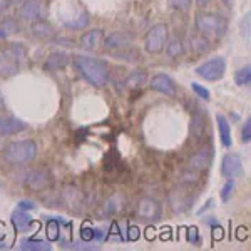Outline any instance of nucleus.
Returning <instances> with one entry per match:
<instances>
[{
    "label": "nucleus",
    "mask_w": 251,
    "mask_h": 251,
    "mask_svg": "<svg viewBox=\"0 0 251 251\" xmlns=\"http://www.w3.org/2000/svg\"><path fill=\"white\" fill-rule=\"evenodd\" d=\"M74 67L77 72L94 87H104L109 82V66L102 59L87 57V55H77L74 59Z\"/></svg>",
    "instance_id": "1"
},
{
    "label": "nucleus",
    "mask_w": 251,
    "mask_h": 251,
    "mask_svg": "<svg viewBox=\"0 0 251 251\" xmlns=\"http://www.w3.org/2000/svg\"><path fill=\"white\" fill-rule=\"evenodd\" d=\"M27 50L22 44L14 42L0 49V77L7 79L20 71V64L25 60Z\"/></svg>",
    "instance_id": "2"
},
{
    "label": "nucleus",
    "mask_w": 251,
    "mask_h": 251,
    "mask_svg": "<svg viewBox=\"0 0 251 251\" xmlns=\"http://www.w3.org/2000/svg\"><path fill=\"white\" fill-rule=\"evenodd\" d=\"M194 27L201 35L221 39L228 34V20L220 14H211V12H198L194 17Z\"/></svg>",
    "instance_id": "3"
},
{
    "label": "nucleus",
    "mask_w": 251,
    "mask_h": 251,
    "mask_svg": "<svg viewBox=\"0 0 251 251\" xmlns=\"http://www.w3.org/2000/svg\"><path fill=\"white\" fill-rule=\"evenodd\" d=\"M37 157V144L30 139L14 141L3 149V159L10 164H29Z\"/></svg>",
    "instance_id": "4"
},
{
    "label": "nucleus",
    "mask_w": 251,
    "mask_h": 251,
    "mask_svg": "<svg viewBox=\"0 0 251 251\" xmlns=\"http://www.w3.org/2000/svg\"><path fill=\"white\" fill-rule=\"evenodd\" d=\"M168 25L163 22L154 24V25L149 29V32L146 34L144 39V49L148 54H161L164 50V46L168 42Z\"/></svg>",
    "instance_id": "5"
},
{
    "label": "nucleus",
    "mask_w": 251,
    "mask_h": 251,
    "mask_svg": "<svg viewBox=\"0 0 251 251\" xmlns=\"http://www.w3.org/2000/svg\"><path fill=\"white\" fill-rule=\"evenodd\" d=\"M194 72H196L200 77H203L204 80H209V82L220 80L225 77V74H226V60L218 55V57H213L203 62L201 66H198Z\"/></svg>",
    "instance_id": "6"
},
{
    "label": "nucleus",
    "mask_w": 251,
    "mask_h": 251,
    "mask_svg": "<svg viewBox=\"0 0 251 251\" xmlns=\"http://www.w3.org/2000/svg\"><path fill=\"white\" fill-rule=\"evenodd\" d=\"M15 15H17V19L22 20V22L32 24V22H37V20L44 19L46 9H44L42 0H24L22 3H19Z\"/></svg>",
    "instance_id": "7"
},
{
    "label": "nucleus",
    "mask_w": 251,
    "mask_h": 251,
    "mask_svg": "<svg viewBox=\"0 0 251 251\" xmlns=\"http://www.w3.org/2000/svg\"><path fill=\"white\" fill-rule=\"evenodd\" d=\"M136 214L141 221L157 223L163 216V206L159 204V201L152 200V198H143L136 206Z\"/></svg>",
    "instance_id": "8"
},
{
    "label": "nucleus",
    "mask_w": 251,
    "mask_h": 251,
    "mask_svg": "<svg viewBox=\"0 0 251 251\" xmlns=\"http://www.w3.org/2000/svg\"><path fill=\"white\" fill-rule=\"evenodd\" d=\"M24 183H25L27 188L32 189V191H42V189L50 186L52 177L46 169H30V171L25 174Z\"/></svg>",
    "instance_id": "9"
},
{
    "label": "nucleus",
    "mask_w": 251,
    "mask_h": 251,
    "mask_svg": "<svg viewBox=\"0 0 251 251\" xmlns=\"http://www.w3.org/2000/svg\"><path fill=\"white\" fill-rule=\"evenodd\" d=\"M243 171V159L236 152H228L221 161V174L228 179H233Z\"/></svg>",
    "instance_id": "10"
},
{
    "label": "nucleus",
    "mask_w": 251,
    "mask_h": 251,
    "mask_svg": "<svg viewBox=\"0 0 251 251\" xmlns=\"http://www.w3.org/2000/svg\"><path fill=\"white\" fill-rule=\"evenodd\" d=\"M27 126L22 119L15 116H0V136H14L27 131Z\"/></svg>",
    "instance_id": "11"
},
{
    "label": "nucleus",
    "mask_w": 251,
    "mask_h": 251,
    "mask_svg": "<svg viewBox=\"0 0 251 251\" xmlns=\"http://www.w3.org/2000/svg\"><path fill=\"white\" fill-rule=\"evenodd\" d=\"M149 86H151L152 91L161 92L164 96H176V84H174V80L168 74L152 75L151 80H149Z\"/></svg>",
    "instance_id": "12"
},
{
    "label": "nucleus",
    "mask_w": 251,
    "mask_h": 251,
    "mask_svg": "<svg viewBox=\"0 0 251 251\" xmlns=\"http://www.w3.org/2000/svg\"><path fill=\"white\" fill-rule=\"evenodd\" d=\"M169 204H171V209L174 213H184L193 206V198H191V194H188L186 191L174 189V191L169 194Z\"/></svg>",
    "instance_id": "13"
},
{
    "label": "nucleus",
    "mask_w": 251,
    "mask_h": 251,
    "mask_svg": "<svg viewBox=\"0 0 251 251\" xmlns=\"http://www.w3.org/2000/svg\"><path fill=\"white\" fill-rule=\"evenodd\" d=\"M71 62V55L66 52H52L47 55V59L44 60V71L47 72H57L66 69Z\"/></svg>",
    "instance_id": "14"
},
{
    "label": "nucleus",
    "mask_w": 251,
    "mask_h": 251,
    "mask_svg": "<svg viewBox=\"0 0 251 251\" xmlns=\"http://www.w3.org/2000/svg\"><path fill=\"white\" fill-rule=\"evenodd\" d=\"M10 221H12V225H14L15 231H19V233L30 231V228L35 225L34 218H32L27 211H24V209H20V208H17L14 213H12Z\"/></svg>",
    "instance_id": "15"
},
{
    "label": "nucleus",
    "mask_w": 251,
    "mask_h": 251,
    "mask_svg": "<svg viewBox=\"0 0 251 251\" xmlns=\"http://www.w3.org/2000/svg\"><path fill=\"white\" fill-rule=\"evenodd\" d=\"M102 44L107 50H126L131 46V37L127 34H124V32H112L111 35H107Z\"/></svg>",
    "instance_id": "16"
},
{
    "label": "nucleus",
    "mask_w": 251,
    "mask_h": 251,
    "mask_svg": "<svg viewBox=\"0 0 251 251\" xmlns=\"http://www.w3.org/2000/svg\"><path fill=\"white\" fill-rule=\"evenodd\" d=\"M102 39H104L102 29H92L80 35L79 42H80V47L86 49V50H96V49L102 44Z\"/></svg>",
    "instance_id": "17"
},
{
    "label": "nucleus",
    "mask_w": 251,
    "mask_h": 251,
    "mask_svg": "<svg viewBox=\"0 0 251 251\" xmlns=\"http://www.w3.org/2000/svg\"><path fill=\"white\" fill-rule=\"evenodd\" d=\"M62 228H72V223L62 220V218H49V220H47V236H49V240H50V241H59Z\"/></svg>",
    "instance_id": "18"
},
{
    "label": "nucleus",
    "mask_w": 251,
    "mask_h": 251,
    "mask_svg": "<svg viewBox=\"0 0 251 251\" xmlns=\"http://www.w3.org/2000/svg\"><path fill=\"white\" fill-rule=\"evenodd\" d=\"M209 161H211V151L208 148H203L191 156V159H189V169L203 171V169L209 166Z\"/></svg>",
    "instance_id": "19"
},
{
    "label": "nucleus",
    "mask_w": 251,
    "mask_h": 251,
    "mask_svg": "<svg viewBox=\"0 0 251 251\" xmlns=\"http://www.w3.org/2000/svg\"><path fill=\"white\" fill-rule=\"evenodd\" d=\"M30 34L37 39H50L54 37L55 30L47 20H37V22H32L30 24Z\"/></svg>",
    "instance_id": "20"
},
{
    "label": "nucleus",
    "mask_w": 251,
    "mask_h": 251,
    "mask_svg": "<svg viewBox=\"0 0 251 251\" xmlns=\"http://www.w3.org/2000/svg\"><path fill=\"white\" fill-rule=\"evenodd\" d=\"M218 121V131H220V137H221V144L225 148H231L233 141H231V126H229L228 119H226L223 114L216 116Z\"/></svg>",
    "instance_id": "21"
},
{
    "label": "nucleus",
    "mask_w": 251,
    "mask_h": 251,
    "mask_svg": "<svg viewBox=\"0 0 251 251\" xmlns=\"http://www.w3.org/2000/svg\"><path fill=\"white\" fill-rule=\"evenodd\" d=\"M20 250L24 251H50L52 246L47 241L39 240V238H22L20 240Z\"/></svg>",
    "instance_id": "22"
},
{
    "label": "nucleus",
    "mask_w": 251,
    "mask_h": 251,
    "mask_svg": "<svg viewBox=\"0 0 251 251\" xmlns=\"http://www.w3.org/2000/svg\"><path fill=\"white\" fill-rule=\"evenodd\" d=\"M166 54L169 55V57L176 59V57H181V55L184 54V44H183V39L179 37V35H173L171 39L168 37V42H166Z\"/></svg>",
    "instance_id": "23"
},
{
    "label": "nucleus",
    "mask_w": 251,
    "mask_h": 251,
    "mask_svg": "<svg viewBox=\"0 0 251 251\" xmlns=\"http://www.w3.org/2000/svg\"><path fill=\"white\" fill-rule=\"evenodd\" d=\"M146 82H148V74H146L144 71H141V69H136V71H132L131 74L126 77L124 87L126 89H139V87H143Z\"/></svg>",
    "instance_id": "24"
},
{
    "label": "nucleus",
    "mask_w": 251,
    "mask_h": 251,
    "mask_svg": "<svg viewBox=\"0 0 251 251\" xmlns=\"http://www.w3.org/2000/svg\"><path fill=\"white\" fill-rule=\"evenodd\" d=\"M204 127H206V119L200 111H196L191 117V134L196 141H200L204 134Z\"/></svg>",
    "instance_id": "25"
},
{
    "label": "nucleus",
    "mask_w": 251,
    "mask_h": 251,
    "mask_svg": "<svg viewBox=\"0 0 251 251\" xmlns=\"http://www.w3.org/2000/svg\"><path fill=\"white\" fill-rule=\"evenodd\" d=\"M119 208H121V196L119 194H114V196H111L106 203H104L100 214H102V216H111V214H114Z\"/></svg>",
    "instance_id": "26"
},
{
    "label": "nucleus",
    "mask_w": 251,
    "mask_h": 251,
    "mask_svg": "<svg viewBox=\"0 0 251 251\" xmlns=\"http://www.w3.org/2000/svg\"><path fill=\"white\" fill-rule=\"evenodd\" d=\"M234 82L238 84V86H250L251 84V66H245L241 67L240 71L234 74Z\"/></svg>",
    "instance_id": "27"
},
{
    "label": "nucleus",
    "mask_w": 251,
    "mask_h": 251,
    "mask_svg": "<svg viewBox=\"0 0 251 251\" xmlns=\"http://www.w3.org/2000/svg\"><path fill=\"white\" fill-rule=\"evenodd\" d=\"M191 47L198 54H204V52H208L209 49H211V44H209V40L206 39L204 35H200V37L191 39Z\"/></svg>",
    "instance_id": "28"
},
{
    "label": "nucleus",
    "mask_w": 251,
    "mask_h": 251,
    "mask_svg": "<svg viewBox=\"0 0 251 251\" xmlns=\"http://www.w3.org/2000/svg\"><path fill=\"white\" fill-rule=\"evenodd\" d=\"M0 29H3L7 34H15V32H20V24L17 22V19L14 17H3L2 22H0Z\"/></svg>",
    "instance_id": "29"
},
{
    "label": "nucleus",
    "mask_w": 251,
    "mask_h": 251,
    "mask_svg": "<svg viewBox=\"0 0 251 251\" xmlns=\"http://www.w3.org/2000/svg\"><path fill=\"white\" fill-rule=\"evenodd\" d=\"M233 193H234V181L233 179H228L225 183V186L221 188V193H220V196H221V200L225 201H229L231 200V196H233Z\"/></svg>",
    "instance_id": "30"
},
{
    "label": "nucleus",
    "mask_w": 251,
    "mask_h": 251,
    "mask_svg": "<svg viewBox=\"0 0 251 251\" xmlns=\"http://www.w3.org/2000/svg\"><path fill=\"white\" fill-rule=\"evenodd\" d=\"M89 24V17H87V14H80L77 20H74V22H67L66 24V27L67 29H71V30H74V29H84Z\"/></svg>",
    "instance_id": "31"
},
{
    "label": "nucleus",
    "mask_w": 251,
    "mask_h": 251,
    "mask_svg": "<svg viewBox=\"0 0 251 251\" xmlns=\"http://www.w3.org/2000/svg\"><path fill=\"white\" fill-rule=\"evenodd\" d=\"M191 89H193L194 92H196L198 97H201V99H204V100H209V99H211V92H209L206 87L201 86V84L191 82Z\"/></svg>",
    "instance_id": "32"
},
{
    "label": "nucleus",
    "mask_w": 251,
    "mask_h": 251,
    "mask_svg": "<svg viewBox=\"0 0 251 251\" xmlns=\"http://www.w3.org/2000/svg\"><path fill=\"white\" fill-rule=\"evenodd\" d=\"M169 3H171L173 9L181 10V12H186V10L191 9L193 0H169Z\"/></svg>",
    "instance_id": "33"
},
{
    "label": "nucleus",
    "mask_w": 251,
    "mask_h": 251,
    "mask_svg": "<svg viewBox=\"0 0 251 251\" xmlns=\"http://www.w3.org/2000/svg\"><path fill=\"white\" fill-rule=\"evenodd\" d=\"M80 238L86 243L94 241V228H91L89 225H82V228H80Z\"/></svg>",
    "instance_id": "34"
},
{
    "label": "nucleus",
    "mask_w": 251,
    "mask_h": 251,
    "mask_svg": "<svg viewBox=\"0 0 251 251\" xmlns=\"http://www.w3.org/2000/svg\"><path fill=\"white\" fill-rule=\"evenodd\" d=\"M241 141L245 144H248L251 141V119H246L245 127H243V131H241Z\"/></svg>",
    "instance_id": "35"
},
{
    "label": "nucleus",
    "mask_w": 251,
    "mask_h": 251,
    "mask_svg": "<svg viewBox=\"0 0 251 251\" xmlns=\"http://www.w3.org/2000/svg\"><path fill=\"white\" fill-rule=\"evenodd\" d=\"M139 236H141V233H139V228H136V226H129V229H127V233H126V241H137L139 240Z\"/></svg>",
    "instance_id": "36"
},
{
    "label": "nucleus",
    "mask_w": 251,
    "mask_h": 251,
    "mask_svg": "<svg viewBox=\"0 0 251 251\" xmlns=\"http://www.w3.org/2000/svg\"><path fill=\"white\" fill-rule=\"evenodd\" d=\"M188 241L193 243V245H200V241H201L200 234H198V229L194 228V226L188 229Z\"/></svg>",
    "instance_id": "37"
},
{
    "label": "nucleus",
    "mask_w": 251,
    "mask_h": 251,
    "mask_svg": "<svg viewBox=\"0 0 251 251\" xmlns=\"http://www.w3.org/2000/svg\"><path fill=\"white\" fill-rule=\"evenodd\" d=\"M183 177H184V183H196V181H198V171L189 169V171H186L183 174Z\"/></svg>",
    "instance_id": "38"
},
{
    "label": "nucleus",
    "mask_w": 251,
    "mask_h": 251,
    "mask_svg": "<svg viewBox=\"0 0 251 251\" xmlns=\"http://www.w3.org/2000/svg\"><path fill=\"white\" fill-rule=\"evenodd\" d=\"M19 208L20 209H24V211H32V209H35L37 206H35V203H32V201H20L19 203Z\"/></svg>",
    "instance_id": "39"
},
{
    "label": "nucleus",
    "mask_w": 251,
    "mask_h": 251,
    "mask_svg": "<svg viewBox=\"0 0 251 251\" xmlns=\"http://www.w3.org/2000/svg\"><path fill=\"white\" fill-rule=\"evenodd\" d=\"M213 234H214V240H221V238H223V228L220 225L213 226Z\"/></svg>",
    "instance_id": "40"
},
{
    "label": "nucleus",
    "mask_w": 251,
    "mask_h": 251,
    "mask_svg": "<svg viewBox=\"0 0 251 251\" xmlns=\"http://www.w3.org/2000/svg\"><path fill=\"white\" fill-rule=\"evenodd\" d=\"M9 7H10L9 0H0V17H2L7 10H9Z\"/></svg>",
    "instance_id": "41"
},
{
    "label": "nucleus",
    "mask_w": 251,
    "mask_h": 251,
    "mask_svg": "<svg viewBox=\"0 0 251 251\" xmlns=\"http://www.w3.org/2000/svg\"><path fill=\"white\" fill-rule=\"evenodd\" d=\"M211 206H213V200H209L208 203H206V206H203V208H201L200 211H198V214H203V213L206 211V209H209V208H211Z\"/></svg>",
    "instance_id": "42"
},
{
    "label": "nucleus",
    "mask_w": 251,
    "mask_h": 251,
    "mask_svg": "<svg viewBox=\"0 0 251 251\" xmlns=\"http://www.w3.org/2000/svg\"><path fill=\"white\" fill-rule=\"evenodd\" d=\"M5 109V97H3L2 91H0V111H3Z\"/></svg>",
    "instance_id": "43"
},
{
    "label": "nucleus",
    "mask_w": 251,
    "mask_h": 251,
    "mask_svg": "<svg viewBox=\"0 0 251 251\" xmlns=\"http://www.w3.org/2000/svg\"><path fill=\"white\" fill-rule=\"evenodd\" d=\"M3 238H5V226L0 223V241H3Z\"/></svg>",
    "instance_id": "44"
},
{
    "label": "nucleus",
    "mask_w": 251,
    "mask_h": 251,
    "mask_svg": "<svg viewBox=\"0 0 251 251\" xmlns=\"http://www.w3.org/2000/svg\"><path fill=\"white\" fill-rule=\"evenodd\" d=\"M164 231H166V233H163V236H161V238H163V240H169V238H171V233H169V231H171V229L166 228Z\"/></svg>",
    "instance_id": "45"
},
{
    "label": "nucleus",
    "mask_w": 251,
    "mask_h": 251,
    "mask_svg": "<svg viewBox=\"0 0 251 251\" xmlns=\"http://www.w3.org/2000/svg\"><path fill=\"white\" fill-rule=\"evenodd\" d=\"M209 2H211V0H196V3H198V5H200V7H204V5H208Z\"/></svg>",
    "instance_id": "46"
},
{
    "label": "nucleus",
    "mask_w": 251,
    "mask_h": 251,
    "mask_svg": "<svg viewBox=\"0 0 251 251\" xmlns=\"http://www.w3.org/2000/svg\"><path fill=\"white\" fill-rule=\"evenodd\" d=\"M24 0H9V3L10 5H19V3H22Z\"/></svg>",
    "instance_id": "47"
},
{
    "label": "nucleus",
    "mask_w": 251,
    "mask_h": 251,
    "mask_svg": "<svg viewBox=\"0 0 251 251\" xmlns=\"http://www.w3.org/2000/svg\"><path fill=\"white\" fill-rule=\"evenodd\" d=\"M7 37V32L3 29H0V39H5Z\"/></svg>",
    "instance_id": "48"
},
{
    "label": "nucleus",
    "mask_w": 251,
    "mask_h": 251,
    "mask_svg": "<svg viewBox=\"0 0 251 251\" xmlns=\"http://www.w3.org/2000/svg\"><path fill=\"white\" fill-rule=\"evenodd\" d=\"M225 3L229 7V9H233V0H225Z\"/></svg>",
    "instance_id": "49"
},
{
    "label": "nucleus",
    "mask_w": 251,
    "mask_h": 251,
    "mask_svg": "<svg viewBox=\"0 0 251 251\" xmlns=\"http://www.w3.org/2000/svg\"><path fill=\"white\" fill-rule=\"evenodd\" d=\"M7 248V245L3 241H0V250H5Z\"/></svg>",
    "instance_id": "50"
},
{
    "label": "nucleus",
    "mask_w": 251,
    "mask_h": 251,
    "mask_svg": "<svg viewBox=\"0 0 251 251\" xmlns=\"http://www.w3.org/2000/svg\"><path fill=\"white\" fill-rule=\"evenodd\" d=\"M0 146H2V144H0Z\"/></svg>",
    "instance_id": "51"
}]
</instances>
